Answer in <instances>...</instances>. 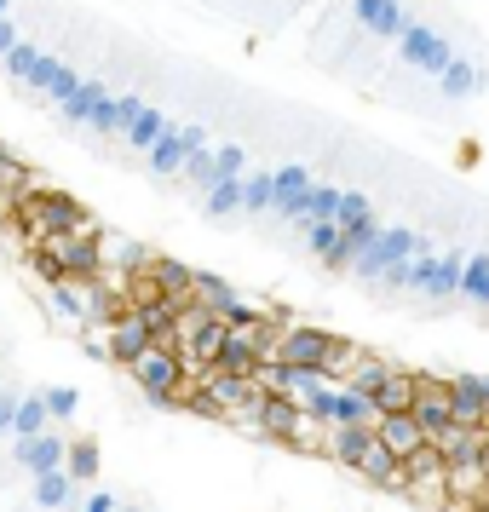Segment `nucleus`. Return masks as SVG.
I'll use <instances>...</instances> for the list:
<instances>
[{
    "label": "nucleus",
    "mask_w": 489,
    "mask_h": 512,
    "mask_svg": "<svg viewBox=\"0 0 489 512\" xmlns=\"http://www.w3.org/2000/svg\"><path fill=\"white\" fill-rule=\"evenodd\" d=\"M127 374H133V386H139L144 397H156V403H185V392H190L185 357H179V351H167V346L139 351V357L127 363Z\"/></svg>",
    "instance_id": "obj_1"
},
{
    "label": "nucleus",
    "mask_w": 489,
    "mask_h": 512,
    "mask_svg": "<svg viewBox=\"0 0 489 512\" xmlns=\"http://www.w3.org/2000/svg\"><path fill=\"white\" fill-rule=\"evenodd\" d=\"M346 357V346L323 334V328H277V351H271V363H288V369H334Z\"/></svg>",
    "instance_id": "obj_2"
},
{
    "label": "nucleus",
    "mask_w": 489,
    "mask_h": 512,
    "mask_svg": "<svg viewBox=\"0 0 489 512\" xmlns=\"http://www.w3.org/2000/svg\"><path fill=\"white\" fill-rule=\"evenodd\" d=\"M156 346V311H144V305H121L116 317H110V357H116L121 369L139 357V351Z\"/></svg>",
    "instance_id": "obj_3"
},
{
    "label": "nucleus",
    "mask_w": 489,
    "mask_h": 512,
    "mask_svg": "<svg viewBox=\"0 0 489 512\" xmlns=\"http://www.w3.org/2000/svg\"><path fill=\"white\" fill-rule=\"evenodd\" d=\"M12 461L24 466L29 478H41V472H64V461H70V443L47 426L41 438H12Z\"/></svg>",
    "instance_id": "obj_4"
},
{
    "label": "nucleus",
    "mask_w": 489,
    "mask_h": 512,
    "mask_svg": "<svg viewBox=\"0 0 489 512\" xmlns=\"http://www.w3.org/2000/svg\"><path fill=\"white\" fill-rule=\"evenodd\" d=\"M484 443H489V426H443L438 438H432V449H438V461L443 466H478V455H484Z\"/></svg>",
    "instance_id": "obj_5"
},
{
    "label": "nucleus",
    "mask_w": 489,
    "mask_h": 512,
    "mask_svg": "<svg viewBox=\"0 0 489 512\" xmlns=\"http://www.w3.org/2000/svg\"><path fill=\"white\" fill-rule=\"evenodd\" d=\"M409 415L426 426V438H438L443 426H455V397H449V380H420L415 409Z\"/></svg>",
    "instance_id": "obj_6"
},
{
    "label": "nucleus",
    "mask_w": 489,
    "mask_h": 512,
    "mask_svg": "<svg viewBox=\"0 0 489 512\" xmlns=\"http://www.w3.org/2000/svg\"><path fill=\"white\" fill-rule=\"evenodd\" d=\"M374 438L392 449V461H409V455H420L426 449V426H420L415 415H380V426H374Z\"/></svg>",
    "instance_id": "obj_7"
},
{
    "label": "nucleus",
    "mask_w": 489,
    "mask_h": 512,
    "mask_svg": "<svg viewBox=\"0 0 489 512\" xmlns=\"http://www.w3.org/2000/svg\"><path fill=\"white\" fill-rule=\"evenodd\" d=\"M403 58H409L415 70H426V75H443L455 52H449V41H443V35H432V29H415V24H409V29H403Z\"/></svg>",
    "instance_id": "obj_8"
},
{
    "label": "nucleus",
    "mask_w": 489,
    "mask_h": 512,
    "mask_svg": "<svg viewBox=\"0 0 489 512\" xmlns=\"http://www.w3.org/2000/svg\"><path fill=\"white\" fill-rule=\"evenodd\" d=\"M415 392H420V374L386 363L380 386H374V409H380V415H409V409H415Z\"/></svg>",
    "instance_id": "obj_9"
},
{
    "label": "nucleus",
    "mask_w": 489,
    "mask_h": 512,
    "mask_svg": "<svg viewBox=\"0 0 489 512\" xmlns=\"http://www.w3.org/2000/svg\"><path fill=\"white\" fill-rule=\"evenodd\" d=\"M81 501V484H75L70 472H41V478H29V507L35 512H64Z\"/></svg>",
    "instance_id": "obj_10"
},
{
    "label": "nucleus",
    "mask_w": 489,
    "mask_h": 512,
    "mask_svg": "<svg viewBox=\"0 0 489 512\" xmlns=\"http://www.w3.org/2000/svg\"><path fill=\"white\" fill-rule=\"evenodd\" d=\"M449 397H455V420H461V426H484L489 420L484 374H455V380H449Z\"/></svg>",
    "instance_id": "obj_11"
},
{
    "label": "nucleus",
    "mask_w": 489,
    "mask_h": 512,
    "mask_svg": "<svg viewBox=\"0 0 489 512\" xmlns=\"http://www.w3.org/2000/svg\"><path fill=\"white\" fill-rule=\"evenodd\" d=\"M357 12H363V24H369L374 35H403V29H409V18H403L397 0H357Z\"/></svg>",
    "instance_id": "obj_12"
},
{
    "label": "nucleus",
    "mask_w": 489,
    "mask_h": 512,
    "mask_svg": "<svg viewBox=\"0 0 489 512\" xmlns=\"http://www.w3.org/2000/svg\"><path fill=\"white\" fill-rule=\"evenodd\" d=\"M334 426H380V409H374V397H357L340 386V403H334Z\"/></svg>",
    "instance_id": "obj_13"
},
{
    "label": "nucleus",
    "mask_w": 489,
    "mask_h": 512,
    "mask_svg": "<svg viewBox=\"0 0 489 512\" xmlns=\"http://www.w3.org/2000/svg\"><path fill=\"white\" fill-rule=\"evenodd\" d=\"M461 300L489 305V254H472V259L461 265Z\"/></svg>",
    "instance_id": "obj_14"
},
{
    "label": "nucleus",
    "mask_w": 489,
    "mask_h": 512,
    "mask_svg": "<svg viewBox=\"0 0 489 512\" xmlns=\"http://www.w3.org/2000/svg\"><path fill=\"white\" fill-rule=\"evenodd\" d=\"M282 443H288V449H305V455H323V449H328V426H323V420H311V415L300 409L294 432H288Z\"/></svg>",
    "instance_id": "obj_15"
},
{
    "label": "nucleus",
    "mask_w": 489,
    "mask_h": 512,
    "mask_svg": "<svg viewBox=\"0 0 489 512\" xmlns=\"http://www.w3.org/2000/svg\"><path fill=\"white\" fill-rule=\"evenodd\" d=\"M41 432H47V403H41V397H18L12 438H41Z\"/></svg>",
    "instance_id": "obj_16"
},
{
    "label": "nucleus",
    "mask_w": 489,
    "mask_h": 512,
    "mask_svg": "<svg viewBox=\"0 0 489 512\" xmlns=\"http://www.w3.org/2000/svg\"><path fill=\"white\" fill-rule=\"evenodd\" d=\"M64 472H70L75 484H93V478H98V449H93V443H70V461H64Z\"/></svg>",
    "instance_id": "obj_17"
},
{
    "label": "nucleus",
    "mask_w": 489,
    "mask_h": 512,
    "mask_svg": "<svg viewBox=\"0 0 489 512\" xmlns=\"http://www.w3.org/2000/svg\"><path fill=\"white\" fill-rule=\"evenodd\" d=\"M41 403H47L52 420H70L75 409H81V392H75V386H47V392H41Z\"/></svg>",
    "instance_id": "obj_18"
},
{
    "label": "nucleus",
    "mask_w": 489,
    "mask_h": 512,
    "mask_svg": "<svg viewBox=\"0 0 489 512\" xmlns=\"http://www.w3.org/2000/svg\"><path fill=\"white\" fill-rule=\"evenodd\" d=\"M438 81H443V93H455V98H461V93H472V87H478V70H472L466 58H449V70H443Z\"/></svg>",
    "instance_id": "obj_19"
},
{
    "label": "nucleus",
    "mask_w": 489,
    "mask_h": 512,
    "mask_svg": "<svg viewBox=\"0 0 489 512\" xmlns=\"http://www.w3.org/2000/svg\"><path fill=\"white\" fill-rule=\"evenodd\" d=\"M208 208H213V213H236V208H242V179H219Z\"/></svg>",
    "instance_id": "obj_20"
},
{
    "label": "nucleus",
    "mask_w": 489,
    "mask_h": 512,
    "mask_svg": "<svg viewBox=\"0 0 489 512\" xmlns=\"http://www.w3.org/2000/svg\"><path fill=\"white\" fill-rule=\"evenodd\" d=\"M12 420H18V392H0V432H12Z\"/></svg>",
    "instance_id": "obj_21"
},
{
    "label": "nucleus",
    "mask_w": 489,
    "mask_h": 512,
    "mask_svg": "<svg viewBox=\"0 0 489 512\" xmlns=\"http://www.w3.org/2000/svg\"><path fill=\"white\" fill-rule=\"evenodd\" d=\"M478 472H484V484H489V443H484V455H478Z\"/></svg>",
    "instance_id": "obj_22"
},
{
    "label": "nucleus",
    "mask_w": 489,
    "mask_h": 512,
    "mask_svg": "<svg viewBox=\"0 0 489 512\" xmlns=\"http://www.w3.org/2000/svg\"><path fill=\"white\" fill-rule=\"evenodd\" d=\"M116 512H139V507H116Z\"/></svg>",
    "instance_id": "obj_23"
},
{
    "label": "nucleus",
    "mask_w": 489,
    "mask_h": 512,
    "mask_svg": "<svg viewBox=\"0 0 489 512\" xmlns=\"http://www.w3.org/2000/svg\"><path fill=\"white\" fill-rule=\"evenodd\" d=\"M0 12H6V0H0Z\"/></svg>",
    "instance_id": "obj_24"
}]
</instances>
